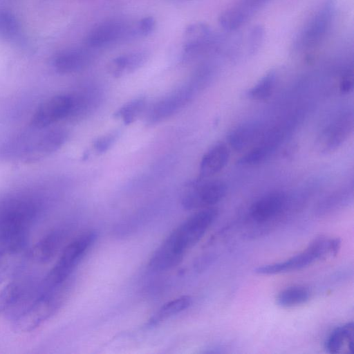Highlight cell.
Returning a JSON list of instances; mask_svg holds the SVG:
<instances>
[{
  "label": "cell",
  "instance_id": "cell-1",
  "mask_svg": "<svg viewBox=\"0 0 354 354\" xmlns=\"http://www.w3.org/2000/svg\"><path fill=\"white\" fill-rule=\"evenodd\" d=\"M218 215L211 207L199 209L175 228L151 255L149 267L165 271L178 266L187 252L204 236Z\"/></svg>",
  "mask_w": 354,
  "mask_h": 354
},
{
  "label": "cell",
  "instance_id": "cell-2",
  "mask_svg": "<svg viewBox=\"0 0 354 354\" xmlns=\"http://www.w3.org/2000/svg\"><path fill=\"white\" fill-rule=\"evenodd\" d=\"M39 212L38 202L30 196H12L0 201V254L22 251Z\"/></svg>",
  "mask_w": 354,
  "mask_h": 354
},
{
  "label": "cell",
  "instance_id": "cell-3",
  "mask_svg": "<svg viewBox=\"0 0 354 354\" xmlns=\"http://www.w3.org/2000/svg\"><path fill=\"white\" fill-rule=\"evenodd\" d=\"M96 232H85L65 245L58 260L41 281V288L50 290L64 285L75 268L97 239Z\"/></svg>",
  "mask_w": 354,
  "mask_h": 354
},
{
  "label": "cell",
  "instance_id": "cell-4",
  "mask_svg": "<svg viewBox=\"0 0 354 354\" xmlns=\"http://www.w3.org/2000/svg\"><path fill=\"white\" fill-rule=\"evenodd\" d=\"M336 0H325L300 28L293 41L297 51L309 52L319 47L328 36L336 12Z\"/></svg>",
  "mask_w": 354,
  "mask_h": 354
},
{
  "label": "cell",
  "instance_id": "cell-5",
  "mask_svg": "<svg viewBox=\"0 0 354 354\" xmlns=\"http://www.w3.org/2000/svg\"><path fill=\"white\" fill-rule=\"evenodd\" d=\"M65 284L51 290H40L37 297L15 318L13 327L19 333H30L50 318L59 308Z\"/></svg>",
  "mask_w": 354,
  "mask_h": 354
},
{
  "label": "cell",
  "instance_id": "cell-6",
  "mask_svg": "<svg viewBox=\"0 0 354 354\" xmlns=\"http://www.w3.org/2000/svg\"><path fill=\"white\" fill-rule=\"evenodd\" d=\"M182 59L191 62L206 55L223 52L227 39L208 24L196 22L187 27L184 33Z\"/></svg>",
  "mask_w": 354,
  "mask_h": 354
},
{
  "label": "cell",
  "instance_id": "cell-7",
  "mask_svg": "<svg viewBox=\"0 0 354 354\" xmlns=\"http://www.w3.org/2000/svg\"><path fill=\"white\" fill-rule=\"evenodd\" d=\"M330 257L329 239L319 236L314 239L303 252L284 261L263 265L254 272L259 274H276L302 269L317 260Z\"/></svg>",
  "mask_w": 354,
  "mask_h": 354
},
{
  "label": "cell",
  "instance_id": "cell-8",
  "mask_svg": "<svg viewBox=\"0 0 354 354\" xmlns=\"http://www.w3.org/2000/svg\"><path fill=\"white\" fill-rule=\"evenodd\" d=\"M226 193L227 186L223 181L201 179L187 185L181 198V204L187 210L211 207L221 201Z\"/></svg>",
  "mask_w": 354,
  "mask_h": 354
},
{
  "label": "cell",
  "instance_id": "cell-9",
  "mask_svg": "<svg viewBox=\"0 0 354 354\" xmlns=\"http://www.w3.org/2000/svg\"><path fill=\"white\" fill-rule=\"evenodd\" d=\"M137 35H139L137 25L133 26L124 21L113 19L93 28L85 42L89 48H100Z\"/></svg>",
  "mask_w": 354,
  "mask_h": 354
},
{
  "label": "cell",
  "instance_id": "cell-10",
  "mask_svg": "<svg viewBox=\"0 0 354 354\" xmlns=\"http://www.w3.org/2000/svg\"><path fill=\"white\" fill-rule=\"evenodd\" d=\"M272 0H237L221 12L218 23L227 32L238 30Z\"/></svg>",
  "mask_w": 354,
  "mask_h": 354
},
{
  "label": "cell",
  "instance_id": "cell-11",
  "mask_svg": "<svg viewBox=\"0 0 354 354\" xmlns=\"http://www.w3.org/2000/svg\"><path fill=\"white\" fill-rule=\"evenodd\" d=\"M71 95H58L45 100L35 111L31 124L39 129L45 128L68 117L72 109Z\"/></svg>",
  "mask_w": 354,
  "mask_h": 354
},
{
  "label": "cell",
  "instance_id": "cell-12",
  "mask_svg": "<svg viewBox=\"0 0 354 354\" xmlns=\"http://www.w3.org/2000/svg\"><path fill=\"white\" fill-rule=\"evenodd\" d=\"M192 88L191 85L181 87L157 102L149 112L148 122H159L174 115L189 101Z\"/></svg>",
  "mask_w": 354,
  "mask_h": 354
},
{
  "label": "cell",
  "instance_id": "cell-13",
  "mask_svg": "<svg viewBox=\"0 0 354 354\" xmlns=\"http://www.w3.org/2000/svg\"><path fill=\"white\" fill-rule=\"evenodd\" d=\"M286 205V196L279 192L268 194L251 205L250 216L252 221L263 224L275 219L281 214Z\"/></svg>",
  "mask_w": 354,
  "mask_h": 354
},
{
  "label": "cell",
  "instance_id": "cell-14",
  "mask_svg": "<svg viewBox=\"0 0 354 354\" xmlns=\"http://www.w3.org/2000/svg\"><path fill=\"white\" fill-rule=\"evenodd\" d=\"M67 132L62 129H56L43 133L24 152L26 162H32L46 157L57 151L66 142Z\"/></svg>",
  "mask_w": 354,
  "mask_h": 354
},
{
  "label": "cell",
  "instance_id": "cell-15",
  "mask_svg": "<svg viewBox=\"0 0 354 354\" xmlns=\"http://www.w3.org/2000/svg\"><path fill=\"white\" fill-rule=\"evenodd\" d=\"M352 114H344L329 124L321 133L318 147L323 152L337 149L353 129Z\"/></svg>",
  "mask_w": 354,
  "mask_h": 354
},
{
  "label": "cell",
  "instance_id": "cell-16",
  "mask_svg": "<svg viewBox=\"0 0 354 354\" xmlns=\"http://www.w3.org/2000/svg\"><path fill=\"white\" fill-rule=\"evenodd\" d=\"M66 232L62 229H55L44 234L31 248L30 258L35 262H50L62 248Z\"/></svg>",
  "mask_w": 354,
  "mask_h": 354
},
{
  "label": "cell",
  "instance_id": "cell-17",
  "mask_svg": "<svg viewBox=\"0 0 354 354\" xmlns=\"http://www.w3.org/2000/svg\"><path fill=\"white\" fill-rule=\"evenodd\" d=\"M92 54L83 49H68L55 55L53 64L59 73L68 74L77 72L91 64Z\"/></svg>",
  "mask_w": 354,
  "mask_h": 354
},
{
  "label": "cell",
  "instance_id": "cell-18",
  "mask_svg": "<svg viewBox=\"0 0 354 354\" xmlns=\"http://www.w3.org/2000/svg\"><path fill=\"white\" fill-rule=\"evenodd\" d=\"M230 150L223 143L215 145L203 156L200 163V178L211 177L221 171L227 164Z\"/></svg>",
  "mask_w": 354,
  "mask_h": 354
},
{
  "label": "cell",
  "instance_id": "cell-19",
  "mask_svg": "<svg viewBox=\"0 0 354 354\" xmlns=\"http://www.w3.org/2000/svg\"><path fill=\"white\" fill-rule=\"evenodd\" d=\"M148 54L145 51H137L118 56L109 64V73L120 77L124 73H131L141 67L147 61Z\"/></svg>",
  "mask_w": 354,
  "mask_h": 354
},
{
  "label": "cell",
  "instance_id": "cell-20",
  "mask_svg": "<svg viewBox=\"0 0 354 354\" xmlns=\"http://www.w3.org/2000/svg\"><path fill=\"white\" fill-rule=\"evenodd\" d=\"M100 91L94 86H90L76 95L71 96L73 105L69 116L84 117L95 109L100 102Z\"/></svg>",
  "mask_w": 354,
  "mask_h": 354
},
{
  "label": "cell",
  "instance_id": "cell-21",
  "mask_svg": "<svg viewBox=\"0 0 354 354\" xmlns=\"http://www.w3.org/2000/svg\"><path fill=\"white\" fill-rule=\"evenodd\" d=\"M353 322H348L335 328L328 337L325 348L329 353H339L345 344L351 353L353 352Z\"/></svg>",
  "mask_w": 354,
  "mask_h": 354
},
{
  "label": "cell",
  "instance_id": "cell-22",
  "mask_svg": "<svg viewBox=\"0 0 354 354\" xmlns=\"http://www.w3.org/2000/svg\"><path fill=\"white\" fill-rule=\"evenodd\" d=\"M261 128L254 123L245 124L234 129L228 136L230 146L236 151L248 147L259 136Z\"/></svg>",
  "mask_w": 354,
  "mask_h": 354
},
{
  "label": "cell",
  "instance_id": "cell-23",
  "mask_svg": "<svg viewBox=\"0 0 354 354\" xmlns=\"http://www.w3.org/2000/svg\"><path fill=\"white\" fill-rule=\"evenodd\" d=\"M310 298V290L301 286H294L283 289L277 295L276 302L283 308H292L306 303Z\"/></svg>",
  "mask_w": 354,
  "mask_h": 354
},
{
  "label": "cell",
  "instance_id": "cell-24",
  "mask_svg": "<svg viewBox=\"0 0 354 354\" xmlns=\"http://www.w3.org/2000/svg\"><path fill=\"white\" fill-rule=\"evenodd\" d=\"M192 298L184 295L174 299L162 305L158 311L151 317L149 324L154 325L175 315L189 307Z\"/></svg>",
  "mask_w": 354,
  "mask_h": 354
},
{
  "label": "cell",
  "instance_id": "cell-25",
  "mask_svg": "<svg viewBox=\"0 0 354 354\" xmlns=\"http://www.w3.org/2000/svg\"><path fill=\"white\" fill-rule=\"evenodd\" d=\"M276 134H271L259 145L245 153L239 160L241 165H254L263 161L272 151L277 140Z\"/></svg>",
  "mask_w": 354,
  "mask_h": 354
},
{
  "label": "cell",
  "instance_id": "cell-26",
  "mask_svg": "<svg viewBox=\"0 0 354 354\" xmlns=\"http://www.w3.org/2000/svg\"><path fill=\"white\" fill-rule=\"evenodd\" d=\"M144 97H137L121 106L115 113L114 117L121 118L127 125L133 123L143 111L145 106Z\"/></svg>",
  "mask_w": 354,
  "mask_h": 354
},
{
  "label": "cell",
  "instance_id": "cell-27",
  "mask_svg": "<svg viewBox=\"0 0 354 354\" xmlns=\"http://www.w3.org/2000/svg\"><path fill=\"white\" fill-rule=\"evenodd\" d=\"M275 82L276 73L271 71L251 88L248 92V96L255 100H261L268 97L274 89Z\"/></svg>",
  "mask_w": 354,
  "mask_h": 354
},
{
  "label": "cell",
  "instance_id": "cell-28",
  "mask_svg": "<svg viewBox=\"0 0 354 354\" xmlns=\"http://www.w3.org/2000/svg\"><path fill=\"white\" fill-rule=\"evenodd\" d=\"M23 288L20 283L12 282L0 290V315L13 306Z\"/></svg>",
  "mask_w": 354,
  "mask_h": 354
},
{
  "label": "cell",
  "instance_id": "cell-29",
  "mask_svg": "<svg viewBox=\"0 0 354 354\" xmlns=\"http://www.w3.org/2000/svg\"><path fill=\"white\" fill-rule=\"evenodd\" d=\"M19 30V24L15 16L8 12L0 10V35L6 37H15Z\"/></svg>",
  "mask_w": 354,
  "mask_h": 354
},
{
  "label": "cell",
  "instance_id": "cell-30",
  "mask_svg": "<svg viewBox=\"0 0 354 354\" xmlns=\"http://www.w3.org/2000/svg\"><path fill=\"white\" fill-rule=\"evenodd\" d=\"M120 131H111L99 138L93 143V148L97 153H104L115 143L119 137Z\"/></svg>",
  "mask_w": 354,
  "mask_h": 354
},
{
  "label": "cell",
  "instance_id": "cell-31",
  "mask_svg": "<svg viewBox=\"0 0 354 354\" xmlns=\"http://www.w3.org/2000/svg\"><path fill=\"white\" fill-rule=\"evenodd\" d=\"M155 19L152 17H146L139 21L137 29L139 35L146 36L150 34L155 27Z\"/></svg>",
  "mask_w": 354,
  "mask_h": 354
},
{
  "label": "cell",
  "instance_id": "cell-32",
  "mask_svg": "<svg viewBox=\"0 0 354 354\" xmlns=\"http://www.w3.org/2000/svg\"><path fill=\"white\" fill-rule=\"evenodd\" d=\"M353 88V75L352 73H346L339 84V90L342 93H348Z\"/></svg>",
  "mask_w": 354,
  "mask_h": 354
}]
</instances>
